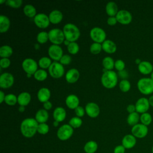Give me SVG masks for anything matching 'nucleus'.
<instances>
[{"mask_svg":"<svg viewBox=\"0 0 153 153\" xmlns=\"http://www.w3.org/2000/svg\"><path fill=\"white\" fill-rule=\"evenodd\" d=\"M141 62H142V60H141L140 59H136L135 60V63H136L137 65H139Z\"/></svg>","mask_w":153,"mask_h":153,"instance_id":"obj_58","label":"nucleus"},{"mask_svg":"<svg viewBox=\"0 0 153 153\" xmlns=\"http://www.w3.org/2000/svg\"><path fill=\"white\" fill-rule=\"evenodd\" d=\"M11 64V61L8 58H1L0 60L1 68L6 69L8 68Z\"/></svg>","mask_w":153,"mask_h":153,"instance_id":"obj_47","label":"nucleus"},{"mask_svg":"<svg viewBox=\"0 0 153 153\" xmlns=\"http://www.w3.org/2000/svg\"><path fill=\"white\" fill-rule=\"evenodd\" d=\"M97 143L95 141L90 140L85 144L84 150L86 153H94L97 151Z\"/></svg>","mask_w":153,"mask_h":153,"instance_id":"obj_31","label":"nucleus"},{"mask_svg":"<svg viewBox=\"0 0 153 153\" xmlns=\"http://www.w3.org/2000/svg\"><path fill=\"white\" fill-rule=\"evenodd\" d=\"M136 144V138L132 134L125 135L122 139V145L126 149L133 148Z\"/></svg>","mask_w":153,"mask_h":153,"instance_id":"obj_19","label":"nucleus"},{"mask_svg":"<svg viewBox=\"0 0 153 153\" xmlns=\"http://www.w3.org/2000/svg\"><path fill=\"white\" fill-rule=\"evenodd\" d=\"M52 103L51 102H50L49 100L44 103H43V108L44 109H45L46 111H48V110H50L51 108H52Z\"/></svg>","mask_w":153,"mask_h":153,"instance_id":"obj_52","label":"nucleus"},{"mask_svg":"<svg viewBox=\"0 0 153 153\" xmlns=\"http://www.w3.org/2000/svg\"><path fill=\"white\" fill-rule=\"evenodd\" d=\"M65 103L67 107L71 109H75L79 104V100L75 94H69L65 100Z\"/></svg>","mask_w":153,"mask_h":153,"instance_id":"obj_20","label":"nucleus"},{"mask_svg":"<svg viewBox=\"0 0 153 153\" xmlns=\"http://www.w3.org/2000/svg\"><path fill=\"white\" fill-rule=\"evenodd\" d=\"M102 50V44L97 42L93 43L90 47V51L93 54H99Z\"/></svg>","mask_w":153,"mask_h":153,"instance_id":"obj_42","label":"nucleus"},{"mask_svg":"<svg viewBox=\"0 0 153 153\" xmlns=\"http://www.w3.org/2000/svg\"><path fill=\"white\" fill-rule=\"evenodd\" d=\"M38 124V123L35 118H25L20 124V131L22 135L27 138L33 137L37 132Z\"/></svg>","mask_w":153,"mask_h":153,"instance_id":"obj_1","label":"nucleus"},{"mask_svg":"<svg viewBox=\"0 0 153 153\" xmlns=\"http://www.w3.org/2000/svg\"><path fill=\"white\" fill-rule=\"evenodd\" d=\"M115 62L111 57H105L102 60V65L104 69L106 71H112L114 68Z\"/></svg>","mask_w":153,"mask_h":153,"instance_id":"obj_33","label":"nucleus"},{"mask_svg":"<svg viewBox=\"0 0 153 153\" xmlns=\"http://www.w3.org/2000/svg\"><path fill=\"white\" fill-rule=\"evenodd\" d=\"M137 69L142 75H150L153 71V65L149 61L143 60L137 65Z\"/></svg>","mask_w":153,"mask_h":153,"instance_id":"obj_17","label":"nucleus"},{"mask_svg":"<svg viewBox=\"0 0 153 153\" xmlns=\"http://www.w3.org/2000/svg\"><path fill=\"white\" fill-rule=\"evenodd\" d=\"M32 75H31V74H26V76H27V78H30Z\"/></svg>","mask_w":153,"mask_h":153,"instance_id":"obj_63","label":"nucleus"},{"mask_svg":"<svg viewBox=\"0 0 153 153\" xmlns=\"http://www.w3.org/2000/svg\"><path fill=\"white\" fill-rule=\"evenodd\" d=\"M67 49L70 54L75 55L78 53L79 50V47L76 42H72L67 47Z\"/></svg>","mask_w":153,"mask_h":153,"instance_id":"obj_41","label":"nucleus"},{"mask_svg":"<svg viewBox=\"0 0 153 153\" xmlns=\"http://www.w3.org/2000/svg\"><path fill=\"white\" fill-rule=\"evenodd\" d=\"M135 107L136 111L139 114H142L145 112H148V111L150 107L148 99L145 97L138 99L135 103Z\"/></svg>","mask_w":153,"mask_h":153,"instance_id":"obj_15","label":"nucleus"},{"mask_svg":"<svg viewBox=\"0 0 153 153\" xmlns=\"http://www.w3.org/2000/svg\"><path fill=\"white\" fill-rule=\"evenodd\" d=\"M125 63L123 60L121 59L117 60L115 62V65H114V68H115L116 70H117L118 72H121L124 70L125 69Z\"/></svg>","mask_w":153,"mask_h":153,"instance_id":"obj_45","label":"nucleus"},{"mask_svg":"<svg viewBox=\"0 0 153 153\" xmlns=\"http://www.w3.org/2000/svg\"><path fill=\"white\" fill-rule=\"evenodd\" d=\"M151 151H152V153H153V145L152 146V148H151Z\"/></svg>","mask_w":153,"mask_h":153,"instance_id":"obj_64","label":"nucleus"},{"mask_svg":"<svg viewBox=\"0 0 153 153\" xmlns=\"http://www.w3.org/2000/svg\"><path fill=\"white\" fill-rule=\"evenodd\" d=\"M4 102L9 106H14L17 103V97L14 94H8L5 96Z\"/></svg>","mask_w":153,"mask_h":153,"instance_id":"obj_38","label":"nucleus"},{"mask_svg":"<svg viewBox=\"0 0 153 153\" xmlns=\"http://www.w3.org/2000/svg\"><path fill=\"white\" fill-rule=\"evenodd\" d=\"M137 87L142 94L150 95L153 93V81L150 77L141 78L137 82Z\"/></svg>","mask_w":153,"mask_h":153,"instance_id":"obj_4","label":"nucleus"},{"mask_svg":"<svg viewBox=\"0 0 153 153\" xmlns=\"http://www.w3.org/2000/svg\"><path fill=\"white\" fill-rule=\"evenodd\" d=\"M14 82L13 75L8 72H4L0 76V87L1 88L7 89L13 86Z\"/></svg>","mask_w":153,"mask_h":153,"instance_id":"obj_14","label":"nucleus"},{"mask_svg":"<svg viewBox=\"0 0 153 153\" xmlns=\"http://www.w3.org/2000/svg\"><path fill=\"white\" fill-rule=\"evenodd\" d=\"M48 33L49 41L54 45H59L65 40L63 30L59 28L52 29Z\"/></svg>","mask_w":153,"mask_h":153,"instance_id":"obj_5","label":"nucleus"},{"mask_svg":"<svg viewBox=\"0 0 153 153\" xmlns=\"http://www.w3.org/2000/svg\"><path fill=\"white\" fill-rule=\"evenodd\" d=\"M5 96L6 95H5V93L2 90H1L0 91V103H2L3 102H4Z\"/></svg>","mask_w":153,"mask_h":153,"instance_id":"obj_53","label":"nucleus"},{"mask_svg":"<svg viewBox=\"0 0 153 153\" xmlns=\"http://www.w3.org/2000/svg\"><path fill=\"white\" fill-rule=\"evenodd\" d=\"M53 116L54 121H58L59 123L62 122L65 120L66 117V110L62 107H57L53 111Z\"/></svg>","mask_w":153,"mask_h":153,"instance_id":"obj_23","label":"nucleus"},{"mask_svg":"<svg viewBox=\"0 0 153 153\" xmlns=\"http://www.w3.org/2000/svg\"><path fill=\"white\" fill-rule=\"evenodd\" d=\"M102 50L106 53L108 54H113L117 51V45L116 44L109 39H106L102 44Z\"/></svg>","mask_w":153,"mask_h":153,"instance_id":"obj_22","label":"nucleus"},{"mask_svg":"<svg viewBox=\"0 0 153 153\" xmlns=\"http://www.w3.org/2000/svg\"><path fill=\"white\" fill-rule=\"evenodd\" d=\"M63 32L65 39L69 42H75L80 36V30L78 27L73 23H67L63 28Z\"/></svg>","mask_w":153,"mask_h":153,"instance_id":"obj_3","label":"nucleus"},{"mask_svg":"<svg viewBox=\"0 0 153 153\" xmlns=\"http://www.w3.org/2000/svg\"><path fill=\"white\" fill-rule=\"evenodd\" d=\"M48 54L49 57L54 60V62L59 61L63 56V50L61 47L58 45L54 44H52L49 47L48 49Z\"/></svg>","mask_w":153,"mask_h":153,"instance_id":"obj_11","label":"nucleus"},{"mask_svg":"<svg viewBox=\"0 0 153 153\" xmlns=\"http://www.w3.org/2000/svg\"><path fill=\"white\" fill-rule=\"evenodd\" d=\"M47 76H48L47 72L44 69H38L33 75L34 78L38 81H43L45 80L47 78Z\"/></svg>","mask_w":153,"mask_h":153,"instance_id":"obj_36","label":"nucleus"},{"mask_svg":"<svg viewBox=\"0 0 153 153\" xmlns=\"http://www.w3.org/2000/svg\"><path fill=\"white\" fill-rule=\"evenodd\" d=\"M75 113L76 117L81 118V117H82L85 115V109H84L82 106H78L75 109Z\"/></svg>","mask_w":153,"mask_h":153,"instance_id":"obj_48","label":"nucleus"},{"mask_svg":"<svg viewBox=\"0 0 153 153\" xmlns=\"http://www.w3.org/2000/svg\"><path fill=\"white\" fill-rule=\"evenodd\" d=\"M31 100V96L28 92H22L17 96V103L20 106H26L29 104Z\"/></svg>","mask_w":153,"mask_h":153,"instance_id":"obj_26","label":"nucleus"},{"mask_svg":"<svg viewBox=\"0 0 153 153\" xmlns=\"http://www.w3.org/2000/svg\"><path fill=\"white\" fill-rule=\"evenodd\" d=\"M48 40H49L48 32L45 31H41L38 33L36 36V41L39 44H45Z\"/></svg>","mask_w":153,"mask_h":153,"instance_id":"obj_37","label":"nucleus"},{"mask_svg":"<svg viewBox=\"0 0 153 153\" xmlns=\"http://www.w3.org/2000/svg\"><path fill=\"white\" fill-rule=\"evenodd\" d=\"M118 23L116 17H109L107 19V24L109 26H114Z\"/></svg>","mask_w":153,"mask_h":153,"instance_id":"obj_49","label":"nucleus"},{"mask_svg":"<svg viewBox=\"0 0 153 153\" xmlns=\"http://www.w3.org/2000/svg\"><path fill=\"white\" fill-rule=\"evenodd\" d=\"M71 61H72V58L69 55L64 54L59 60V62L63 65H68L71 63Z\"/></svg>","mask_w":153,"mask_h":153,"instance_id":"obj_46","label":"nucleus"},{"mask_svg":"<svg viewBox=\"0 0 153 153\" xmlns=\"http://www.w3.org/2000/svg\"><path fill=\"white\" fill-rule=\"evenodd\" d=\"M52 63L51 59L50 57L44 56L39 59L38 61V66L41 68V69L45 70V69H48Z\"/></svg>","mask_w":153,"mask_h":153,"instance_id":"obj_34","label":"nucleus"},{"mask_svg":"<svg viewBox=\"0 0 153 153\" xmlns=\"http://www.w3.org/2000/svg\"><path fill=\"white\" fill-rule=\"evenodd\" d=\"M102 85L108 89L114 88L118 82V75L114 71H106L103 72L101 76Z\"/></svg>","mask_w":153,"mask_h":153,"instance_id":"obj_2","label":"nucleus"},{"mask_svg":"<svg viewBox=\"0 0 153 153\" xmlns=\"http://www.w3.org/2000/svg\"><path fill=\"white\" fill-rule=\"evenodd\" d=\"M6 1H5V0H0V4H2L4 2V3H5V2L6 3Z\"/></svg>","mask_w":153,"mask_h":153,"instance_id":"obj_62","label":"nucleus"},{"mask_svg":"<svg viewBox=\"0 0 153 153\" xmlns=\"http://www.w3.org/2000/svg\"><path fill=\"white\" fill-rule=\"evenodd\" d=\"M115 17L117 22L123 25H127L130 24L133 19L131 13L126 10H119Z\"/></svg>","mask_w":153,"mask_h":153,"instance_id":"obj_12","label":"nucleus"},{"mask_svg":"<svg viewBox=\"0 0 153 153\" xmlns=\"http://www.w3.org/2000/svg\"><path fill=\"white\" fill-rule=\"evenodd\" d=\"M23 13L26 16L29 18H34L37 14L36 8L31 4H27L24 7Z\"/></svg>","mask_w":153,"mask_h":153,"instance_id":"obj_30","label":"nucleus"},{"mask_svg":"<svg viewBox=\"0 0 153 153\" xmlns=\"http://www.w3.org/2000/svg\"><path fill=\"white\" fill-rule=\"evenodd\" d=\"M140 121V115L137 112L129 114L127 118V123L130 126H134L139 123Z\"/></svg>","mask_w":153,"mask_h":153,"instance_id":"obj_29","label":"nucleus"},{"mask_svg":"<svg viewBox=\"0 0 153 153\" xmlns=\"http://www.w3.org/2000/svg\"><path fill=\"white\" fill-rule=\"evenodd\" d=\"M35 25L41 29L47 28L50 23L48 16L44 13H38L33 18Z\"/></svg>","mask_w":153,"mask_h":153,"instance_id":"obj_13","label":"nucleus"},{"mask_svg":"<svg viewBox=\"0 0 153 153\" xmlns=\"http://www.w3.org/2000/svg\"><path fill=\"white\" fill-rule=\"evenodd\" d=\"M10 27V20L8 17L4 15L0 16V32L4 33L8 30Z\"/></svg>","mask_w":153,"mask_h":153,"instance_id":"obj_28","label":"nucleus"},{"mask_svg":"<svg viewBox=\"0 0 153 153\" xmlns=\"http://www.w3.org/2000/svg\"><path fill=\"white\" fill-rule=\"evenodd\" d=\"M38 63L31 58L25 59L22 63V67L23 71L27 74L34 75L36 71L38 70Z\"/></svg>","mask_w":153,"mask_h":153,"instance_id":"obj_9","label":"nucleus"},{"mask_svg":"<svg viewBox=\"0 0 153 153\" xmlns=\"http://www.w3.org/2000/svg\"><path fill=\"white\" fill-rule=\"evenodd\" d=\"M87 115L90 118H96L100 114V108L99 105L94 102L88 103L85 107Z\"/></svg>","mask_w":153,"mask_h":153,"instance_id":"obj_16","label":"nucleus"},{"mask_svg":"<svg viewBox=\"0 0 153 153\" xmlns=\"http://www.w3.org/2000/svg\"><path fill=\"white\" fill-rule=\"evenodd\" d=\"M63 43L65 44V45H66L67 47L69 45V44L71 43V42H69V41H68V40H66V39H65V41H64V42H63Z\"/></svg>","mask_w":153,"mask_h":153,"instance_id":"obj_57","label":"nucleus"},{"mask_svg":"<svg viewBox=\"0 0 153 153\" xmlns=\"http://www.w3.org/2000/svg\"><path fill=\"white\" fill-rule=\"evenodd\" d=\"M49 131V126L46 123H41L38 124L37 132L41 134H46Z\"/></svg>","mask_w":153,"mask_h":153,"instance_id":"obj_44","label":"nucleus"},{"mask_svg":"<svg viewBox=\"0 0 153 153\" xmlns=\"http://www.w3.org/2000/svg\"><path fill=\"white\" fill-rule=\"evenodd\" d=\"M105 11L109 17H115L118 12V6L114 2H109L105 7Z\"/></svg>","mask_w":153,"mask_h":153,"instance_id":"obj_27","label":"nucleus"},{"mask_svg":"<svg viewBox=\"0 0 153 153\" xmlns=\"http://www.w3.org/2000/svg\"><path fill=\"white\" fill-rule=\"evenodd\" d=\"M18 109H19V112H24L25 110V106H19Z\"/></svg>","mask_w":153,"mask_h":153,"instance_id":"obj_56","label":"nucleus"},{"mask_svg":"<svg viewBox=\"0 0 153 153\" xmlns=\"http://www.w3.org/2000/svg\"><path fill=\"white\" fill-rule=\"evenodd\" d=\"M48 73L53 78H60L65 74V68L63 65L60 62H53L48 68Z\"/></svg>","mask_w":153,"mask_h":153,"instance_id":"obj_7","label":"nucleus"},{"mask_svg":"<svg viewBox=\"0 0 153 153\" xmlns=\"http://www.w3.org/2000/svg\"><path fill=\"white\" fill-rule=\"evenodd\" d=\"M23 1L22 0H7L6 1L7 5L13 8H18L20 7Z\"/></svg>","mask_w":153,"mask_h":153,"instance_id":"obj_43","label":"nucleus"},{"mask_svg":"<svg viewBox=\"0 0 153 153\" xmlns=\"http://www.w3.org/2000/svg\"><path fill=\"white\" fill-rule=\"evenodd\" d=\"M131 132L136 138L142 139L147 136L148 133V127L141 123H138L131 127Z\"/></svg>","mask_w":153,"mask_h":153,"instance_id":"obj_10","label":"nucleus"},{"mask_svg":"<svg viewBox=\"0 0 153 153\" xmlns=\"http://www.w3.org/2000/svg\"><path fill=\"white\" fill-rule=\"evenodd\" d=\"M140 123L146 126H149L152 121V117L151 114L149 112H145L140 115Z\"/></svg>","mask_w":153,"mask_h":153,"instance_id":"obj_35","label":"nucleus"},{"mask_svg":"<svg viewBox=\"0 0 153 153\" xmlns=\"http://www.w3.org/2000/svg\"><path fill=\"white\" fill-rule=\"evenodd\" d=\"M74 128L69 124H63L60 126L57 131V136L61 140H66L69 139L73 134Z\"/></svg>","mask_w":153,"mask_h":153,"instance_id":"obj_8","label":"nucleus"},{"mask_svg":"<svg viewBox=\"0 0 153 153\" xmlns=\"http://www.w3.org/2000/svg\"><path fill=\"white\" fill-rule=\"evenodd\" d=\"M119 75H120V76L121 78H123L124 79V78L127 77V72H126L125 70H124V71H123L119 72Z\"/></svg>","mask_w":153,"mask_h":153,"instance_id":"obj_54","label":"nucleus"},{"mask_svg":"<svg viewBox=\"0 0 153 153\" xmlns=\"http://www.w3.org/2000/svg\"><path fill=\"white\" fill-rule=\"evenodd\" d=\"M148 100H149L150 106L153 107V95H151L149 96V97L148 98Z\"/></svg>","mask_w":153,"mask_h":153,"instance_id":"obj_55","label":"nucleus"},{"mask_svg":"<svg viewBox=\"0 0 153 153\" xmlns=\"http://www.w3.org/2000/svg\"><path fill=\"white\" fill-rule=\"evenodd\" d=\"M90 36L94 42L102 44L106 40V34L102 28L94 27L90 30Z\"/></svg>","mask_w":153,"mask_h":153,"instance_id":"obj_6","label":"nucleus"},{"mask_svg":"<svg viewBox=\"0 0 153 153\" xmlns=\"http://www.w3.org/2000/svg\"><path fill=\"white\" fill-rule=\"evenodd\" d=\"M48 17L51 23L57 25L62 22L63 19V14L60 11L54 10L50 12Z\"/></svg>","mask_w":153,"mask_h":153,"instance_id":"obj_24","label":"nucleus"},{"mask_svg":"<svg viewBox=\"0 0 153 153\" xmlns=\"http://www.w3.org/2000/svg\"><path fill=\"white\" fill-rule=\"evenodd\" d=\"M51 96L50 90L46 87L41 88L37 93V97L38 100L41 103H45L49 100Z\"/></svg>","mask_w":153,"mask_h":153,"instance_id":"obj_21","label":"nucleus"},{"mask_svg":"<svg viewBox=\"0 0 153 153\" xmlns=\"http://www.w3.org/2000/svg\"><path fill=\"white\" fill-rule=\"evenodd\" d=\"M39 45L38 44H36L35 45V48H36V50L39 48Z\"/></svg>","mask_w":153,"mask_h":153,"instance_id":"obj_60","label":"nucleus"},{"mask_svg":"<svg viewBox=\"0 0 153 153\" xmlns=\"http://www.w3.org/2000/svg\"><path fill=\"white\" fill-rule=\"evenodd\" d=\"M82 124V121L81 118L78 117H74L71 118L69 121V124L73 128H77L81 126Z\"/></svg>","mask_w":153,"mask_h":153,"instance_id":"obj_40","label":"nucleus"},{"mask_svg":"<svg viewBox=\"0 0 153 153\" xmlns=\"http://www.w3.org/2000/svg\"><path fill=\"white\" fill-rule=\"evenodd\" d=\"M126 110H127V111L128 112V114H131V113L136 112V111L135 105H133V104H130V105H128L127 106Z\"/></svg>","mask_w":153,"mask_h":153,"instance_id":"obj_51","label":"nucleus"},{"mask_svg":"<svg viewBox=\"0 0 153 153\" xmlns=\"http://www.w3.org/2000/svg\"><path fill=\"white\" fill-rule=\"evenodd\" d=\"M59 122L58 121H54V122H53V126H54V127H57L58 126H59Z\"/></svg>","mask_w":153,"mask_h":153,"instance_id":"obj_59","label":"nucleus"},{"mask_svg":"<svg viewBox=\"0 0 153 153\" xmlns=\"http://www.w3.org/2000/svg\"><path fill=\"white\" fill-rule=\"evenodd\" d=\"M13 48L7 45H4L0 48V56L2 58H8L13 54Z\"/></svg>","mask_w":153,"mask_h":153,"instance_id":"obj_32","label":"nucleus"},{"mask_svg":"<svg viewBox=\"0 0 153 153\" xmlns=\"http://www.w3.org/2000/svg\"><path fill=\"white\" fill-rule=\"evenodd\" d=\"M126 148L122 145H117L114 150V153H125Z\"/></svg>","mask_w":153,"mask_h":153,"instance_id":"obj_50","label":"nucleus"},{"mask_svg":"<svg viewBox=\"0 0 153 153\" xmlns=\"http://www.w3.org/2000/svg\"><path fill=\"white\" fill-rule=\"evenodd\" d=\"M48 117L49 114L48 111L44 109H40L36 112L35 119L36 120L38 124L46 123L48 120Z\"/></svg>","mask_w":153,"mask_h":153,"instance_id":"obj_25","label":"nucleus"},{"mask_svg":"<svg viewBox=\"0 0 153 153\" xmlns=\"http://www.w3.org/2000/svg\"><path fill=\"white\" fill-rule=\"evenodd\" d=\"M79 78V72L78 69L75 68H72L68 71L65 75L66 81L70 84H74L76 82Z\"/></svg>","mask_w":153,"mask_h":153,"instance_id":"obj_18","label":"nucleus"},{"mask_svg":"<svg viewBox=\"0 0 153 153\" xmlns=\"http://www.w3.org/2000/svg\"><path fill=\"white\" fill-rule=\"evenodd\" d=\"M120 90L124 93L128 92L131 88V84L129 81L126 79H122L119 84Z\"/></svg>","mask_w":153,"mask_h":153,"instance_id":"obj_39","label":"nucleus"},{"mask_svg":"<svg viewBox=\"0 0 153 153\" xmlns=\"http://www.w3.org/2000/svg\"><path fill=\"white\" fill-rule=\"evenodd\" d=\"M150 78L153 81V71H152V73L150 74Z\"/></svg>","mask_w":153,"mask_h":153,"instance_id":"obj_61","label":"nucleus"}]
</instances>
